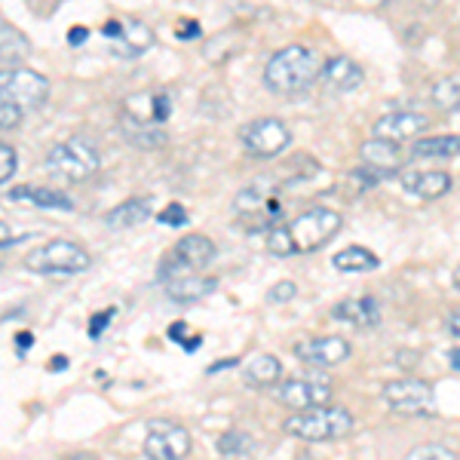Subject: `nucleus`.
Segmentation results:
<instances>
[{"instance_id":"nucleus-4","label":"nucleus","mask_w":460,"mask_h":460,"mask_svg":"<svg viewBox=\"0 0 460 460\" xmlns=\"http://www.w3.org/2000/svg\"><path fill=\"white\" fill-rule=\"evenodd\" d=\"M234 209L252 230H273L283 218V197H279L277 184L258 178L255 184L236 194Z\"/></svg>"},{"instance_id":"nucleus-31","label":"nucleus","mask_w":460,"mask_h":460,"mask_svg":"<svg viewBox=\"0 0 460 460\" xmlns=\"http://www.w3.org/2000/svg\"><path fill=\"white\" fill-rule=\"evenodd\" d=\"M402 460H457V455L451 448H445V445H418V448H411Z\"/></svg>"},{"instance_id":"nucleus-20","label":"nucleus","mask_w":460,"mask_h":460,"mask_svg":"<svg viewBox=\"0 0 460 460\" xmlns=\"http://www.w3.org/2000/svg\"><path fill=\"white\" fill-rule=\"evenodd\" d=\"M323 80L332 93H353V89L362 86L366 74H362L359 65L347 56H332L329 62L323 65Z\"/></svg>"},{"instance_id":"nucleus-36","label":"nucleus","mask_w":460,"mask_h":460,"mask_svg":"<svg viewBox=\"0 0 460 460\" xmlns=\"http://www.w3.org/2000/svg\"><path fill=\"white\" fill-rule=\"evenodd\" d=\"M117 316V310L111 307V310H102V314H95L93 319H89V338H102V332L108 329V323Z\"/></svg>"},{"instance_id":"nucleus-9","label":"nucleus","mask_w":460,"mask_h":460,"mask_svg":"<svg viewBox=\"0 0 460 460\" xmlns=\"http://www.w3.org/2000/svg\"><path fill=\"white\" fill-rule=\"evenodd\" d=\"M240 145L249 157L255 160H273L292 145V132L283 120L277 117H261V120H252L240 129Z\"/></svg>"},{"instance_id":"nucleus-34","label":"nucleus","mask_w":460,"mask_h":460,"mask_svg":"<svg viewBox=\"0 0 460 460\" xmlns=\"http://www.w3.org/2000/svg\"><path fill=\"white\" fill-rule=\"evenodd\" d=\"M157 218L163 221L166 227H184L190 221V215H188V209H184L181 203H169L166 209H163Z\"/></svg>"},{"instance_id":"nucleus-18","label":"nucleus","mask_w":460,"mask_h":460,"mask_svg":"<svg viewBox=\"0 0 460 460\" xmlns=\"http://www.w3.org/2000/svg\"><path fill=\"white\" fill-rule=\"evenodd\" d=\"M215 288H218V277H199V273L178 277V279H163V292L175 304H197V301L209 298Z\"/></svg>"},{"instance_id":"nucleus-3","label":"nucleus","mask_w":460,"mask_h":460,"mask_svg":"<svg viewBox=\"0 0 460 460\" xmlns=\"http://www.w3.org/2000/svg\"><path fill=\"white\" fill-rule=\"evenodd\" d=\"M341 225H344L341 212L329 209V206H314V209L301 212L292 225H286L292 252L295 255H307V252L323 249L325 243H332L338 236Z\"/></svg>"},{"instance_id":"nucleus-7","label":"nucleus","mask_w":460,"mask_h":460,"mask_svg":"<svg viewBox=\"0 0 460 460\" xmlns=\"http://www.w3.org/2000/svg\"><path fill=\"white\" fill-rule=\"evenodd\" d=\"M93 264V255L71 240H53L47 246L34 249L25 258V267L34 273H47V277H58V273H84Z\"/></svg>"},{"instance_id":"nucleus-22","label":"nucleus","mask_w":460,"mask_h":460,"mask_svg":"<svg viewBox=\"0 0 460 460\" xmlns=\"http://www.w3.org/2000/svg\"><path fill=\"white\" fill-rule=\"evenodd\" d=\"M10 199H16V203L37 206V209H58V212H71L74 209V203H71L68 194H62V190H53V188H34V184H22V188H13Z\"/></svg>"},{"instance_id":"nucleus-13","label":"nucleus","mask_w":460,"mask_h":460,"mask_svg":"<svg viewBox=\"0 0 460 460\" xmlns=\"http://www.w3.org/2000/svg\"><path fill=\"white\" fill-rule=\"evenodd\" d=\"M105 37L120 58H138L154 47V31L138 19H111L105 25Z\"/></svg>"},{"instance_id":"nucleus-25","label":"nucleus","mask_w":460,"mask_h":460,"mask_svg":"<svg viewBox=\"0 0 460 460\" xmlns=\"http://www.w3.org/2000/svg\"><path fill=\"white\" fill-rule=\"evenodd\" d=\"M151 218V199H126L117 209H111L105 215V225L111 230H129L138 227L142 221Z\"/></svg>"},{"instance_id":"nucleus-30","label":"nucleus","mask_w":460,"mask_h":460,"mask_svg":"<svg viewBox=\"0 0 460 460\" xmlns=\"http://www.w3.org/2000/svg\"><path fill=\"white\" fill-rule=\"evenodd\" d=\"M433 102L442 111L460 108V84H457V80H439V84L433 86Z\"/></svg>"},{"instance_id":"nucleus-43","label":"nucleus","mask_w":460,"mask_h":460,"mask_svg":"<svg viewBox=\"0 0 460 460\" xmlns=\"http://www.w3.org/2000/svg\"><path fill=\"white\" fill-rule=\"evenodd\" d=\"M62 368H68V356H56V359L49 362V372H62Z\"/></svg>"},{"instance_id":"nucleus-23","label":"nucleus","mask_w":460,"mask_h":460,"mask_svg":"<svg viewBox=\"0 0 460 460\" xmlns=\"http://www.w3.org/2000/svg\"><path fill=\"white\" fill-rule=\"evenodd\" d=\"M279 377H283V362L270 353L252 356L246 362V368H243V381H246L249 387H273Z\"/></svg>"},{"instance_id":"nucleus-29","label":"nucleus","mask_w":460,"mask_h":460,"mask_svg":"<svg viewBox=\"0 0 460 460\" xmlns=\"http://www.w3.org/2000/svg\"><path fill=\"white\" fill-rule=\"evenodd\" d=\"M252 448H255V445H252L249 436L236 433V429H230V433H225L218 439V451L225 457H246V455H252Z\"/></svg>"},{"instance_id":"nucleus-16","label":"nucleus","mask_w":460,"mask_h":460,"mask_svg":"<svg viewBox=\"0 0 460 460\" xmlns=\"http://www.w3.org/2000/svg\"><path fill=\"white\" fill-rule=\"evenodd\" d=\"M429 120L424 114H414V111H393V114H384L381 120L375 123V138H384V142H411L420 132H427Z\"/></svg>"},{"instance_id":"nucleus-32","label":"nucleus","mask_w":460,"mask_h":460,"mask_svg":"<svg viewBox=\"0 0 460 460\" xmlns=\"http://www.w3.org/2000/svg\"><path fill=\"white\" fill-rule=\"evenodd\" d=\"M298 295V286L292 283V279H279V283H273L267 288V304H288Z\"/></svg>"},{"instance_id":"nucleus-5","label":"nucleus","mask_w":460,"mask_h":460,"mask_svg":"<svg viewBox=\"0 0 460 460\" xmlns=\"http://www.w3.org/2000/svg\"><path fill=\"white\" fill-rule=\"evenodd\" d=\"M102 154L89 138L74 136L68 142H58L53 151L47 154V169L58 178H68V181H86L99 172Z\"/></svg>"},{"instance_id":"nucleus-19","label":"nucleus","mask_w":460,"mask_h":460,"mask_svg":"<svg viewBox=\"0 0 460 460\" xmlns=\"http://www.w3.org/2000/svg\"><path fill=\"white\" fill-rule=\"evenodd\" d=\"M402 188L420 199H436L451 190V175L439 169H408L402 172Z\"/></svg>"},{"instance_id":"nucleus-46","label":"nucleus","mask_w":460,"mask_h":460,"mask_svg":"<svg viewBox=\"0 0 460 460\" xmlns=\"http://www.w3.org/2000/svg\"><path fill=\"white\" fill-rule=\"evenodd\" d=\"M197 347H199V338H188V341H184V350H197Z\"/></svg>"},{"instance_id":"nucleus-33","label":"nucleus","mask_w":460,"mask_h":460,"mask_svg":"<svg viewBox=\"0 0 460 460\" xmlns=\"http://www.w3.org/2000/svg\"><path fill=\"white\" fill-rule=\"evenodd\" d=\"M16 163H19L16 147L6 145V142H0V184L10 181L13 172H16Z\"/></svg>"},{"instance_id":"nucleus-47","label":"nucleus","mask_w":460,"mask_h":460,"mask_svg":"<svg viewBox=\"0 0 460 460\" xmlns=\"http://www.w3.org/2000/svg\"><path fill=\"white\" fill-rule=\"evenodd\" d=\"M451 279H455V288H457V292H460V267H457V270H455V277H451Z\"/></svg>"},{"instance_id":"nucleus-12","label":"nucleus","mask_w":460,"mask_h":460,"mask_svg":"<svg viewBox=\"0 0 460 460\" xmlns=\"http://www.w3.org/2000/svg\"><path fill=\"white\" fill-rule=\"evenodd\" d=\"M194 448V439L181 424L172 420H154L145 436V455L147 460H184Z\"/></svg>"},{"instance_id":"nucleus-42","label":"nucleus","mask_w":460,"mask_h":460,"mask_svg":"<svg viewBox=\"0 0 460 460\" xmlns=\"http://www.w3.org/2000/svg\"><path fill=\"white\" fill-rule=\"evenodd\" d=\"M184 332H188V325H184V323H172V329H169V338H172V341H184Z\"/></svg>"},{"instance_id":"nucleus-28","label":"nucleus","mask_w":460,"mask_h":460,"mask_svg":"<svg viewBox=\"0 0 460 460\" xmlns=\"http://www.w3.org/2000/svg\"><path fill=\"white\" fill-rule=\"evenodd\" d=\"M120 129H123V138L136 147H160L166 142V132L160 126H145V123H136L129 117H120Z\"/></svg>"},{"instance_id":"nucleus-14","label":"nucleus","mask_w":460,"mask_h":460,"mask_svg":"<svg viewBox=\"0 0 460 460\" xmlns=\"http://www.w3.org/2000/svg\"><path fill=\"white\" fill-rule=\"evenodd\" d=\"M120 117H129L145 126H163L172 117V99L163 89H145V93H132L123 99Z\"/></svg>"},{"instance_id":"nucleus-39","label":"nucleus","mask_w":460,"mask_h":460,"mask_svg":"<svg viewBox=\"0 0 460 460\" xmlns=\"http://www.w3.org/2000/svg\"><path fill=\"white\" fill-rule=\"evenodd\" d=\"M86 37H89V28L74 25L71 31H68V43H71V47H80V43H86Z\"/></svg>"},{"instance_id":"nucleus-35","label":"nucleus","mask_w":460,"mask_h":460,"mask_svg":"<svg viewBox=\"0 0 460 460\" xmlns=\"http://www.w3.org/2000/svg\"><path fill=\"white\" fill-rule=\"evenodd\" d=\"M22 114H25L22 108H16L6 99H0V129H16V126L22 123Z\"/></svg>"},{"instance_id":"nucleus-24","label":"nucleus","mask_w":460,"mask_h":460,"mask_svg":"<svg viewBox=\"0 0 460 460\" xmlns=\"http://www.w3.org/2000/svg\"><path fill=\"white\" fill-rule=\"evenodd\" d=\"M460 157L457 136H429L411 142V160H455Z\"/></svg>"},{"instance_id":"nucleus-37","label":"nucleus","mask_w":460,"mask_h":460,"mask_svg":"<svg viewBox=\"0 0 460 460\" xmlns=\"http://www.w3.org/2000/svg\"><path fill=\"white\" fill-rule=\"evenodd\" d=\"M25 240V234H19V230H13L6 221H0V246H13V243Z\"/></svg>"},{"instance_id":"nucleus-40","label":"nucleus","mask_w":460,"mask_h":460,"mask_svg":"<svg viewBox=\"0 0 460 460\" xmlns=\"http://www.w3.org/2000/svg\"><path fill=\"white\" fill-rule=\"evenodd\" d=\"M445 325H448V335L460 341V307H457V310H451V314H448V323H445Z\"/></svg>"},{"instance_id":"nucleus-17","label":"nucleus","mask_w":460,"mask_h":460,"mask_svg":"<svg viewBox=\"0 0 460 460\" xmlns=\"http://www.w3.org/2000/svg\"><path fill=\"white\" fill-rule=\"evenodd\" d=\"M332 316L341 319V323H350L356 329H377L384 319L381 301L372 298V295H362V298H347L332 307Z\"/></svg>"},{"instance_id":"nucleus-10","label":"nucleus","mask_w":460,"mask_h":460,"mask_svg":"<svg viewBox=\"0 0 460 460\" xmlns=\"http://www.w3.org/2000/svg\"><path fill=\"white\" fill-rule=\"evenodd\" d=\"M49 95V80L31 68H4L0 71V99L13 102L22 111L43 108Z\"/></svg>"},{"instance_id":"nucleus-2","label":"nucleus","mask_w":460,"mask_h":460,"mask_svg":"<svg viewBox=\"0 0 460 460\" xmlns=\"http://www.w3.org/2000/svg\"><path fill=\"white\" fill-rule=\"evenodd\" d=\"M353 414L341 405H319L310 411H295L283 420V429L304 442H335L353 433Z\"/></svg>"},{"instance_id":"nucleus-15","label":"nucleus","mask_w":460,"mask_h":460,"mask_svg":"<svg viewBox=\"0 0 460 460\" xmlns=\"http://www.w3.org/2000/svg\"><path fill=\"white\" fill-rule=\"evenodd\" d=\"M295 356L307 366H316V368H329V366H338V362L350 359V341L347 338H338V335H329V338H304L295 344Z\"/></svg>"},{"instance_id":"nucleus-38","label":"nucleus","mask_w":460,"mask_h":460,"mask_svg":"<svg viewBox=\"0 0 460 460\" xmlns=\"http://www.w3.org/2000/svg\"><path fill=\"white\" fill-rule=\"evenodd\" d=\"M178 37H181V40H194V37H199V25L197 22H181V25H178Z\"/></svg>"},{"instance_id":"nucleus-27","label":"nucleus","mask_w":460,"mask_h":460,"mask_svg":"<svg viewBox=\"0 0 460 460\" xmlns=\"http://www.w3.org/2000/svg\"><path fill=\"white\" fill-rule=\"evenodd\" d=\"M335 270L341 273H368V270H377V255L372 249H362V246H347L341 249L335 258H332Z\"/></svg>"},{"instance_id":"nucleus-6","label":"nucleus","mask_w":460,"mask_h":460,"mask_svg":"<svg viewBox=\"0 0 460 460\" xmlns=\"http://www.w3.org/2000/svg\"><path fill=\"white\" fill-rule=\"evenodd\" d=\"M215 255H218V249H215V243L209 236H203V234L181 236V240L169 249V255L163 258L160 279H178V277H190V273L206 270V267L215 261Z\"/></svg>"},{"instance_id":"nucleus-41","label":"nucleus","mask_w":460,"mask_h":460,"mask_svg":"<svg viewBox=\"0 0 460 460\" xmlns=\"http://www.w3.org/2000/svg\"><path fill=\"white\" fill-rule=\"evenodd\" d=\"M31 344H34V335H28V332H22V335H16V347H19V353H25Z\"/></svg>"},{"instance_id":"nucleus-45","label":"nucleus","mask_w":460,"mask_h":460,"mask_svg":"<svg viewBox=\"0 0 460 460\" xmlns=\"http://www.w3.org/2000/svg\"><path fill=\"white\" fill-rule=\"evenodd\" d=\"M448 362L455 372H460V347H455V350H448Z\"/></svg>"},{"instance_id":"nucleus-11","label":"nucleus","mask_w":460,"mask_h":460,"mask_svg":"<svg viewBox=\"0 0 460 460\" xmlns=\"http://www.w3.org/2000/svg\"><path fill=\"white\" fill-rule=\"evenodd\" d=\"M332 381L325 375H304V377H286L277 384V402L292 408V411H310V408L332 402Z\"/></svg>"},{"instance_id":"nucleus-8","label":"nucleus","mask_w":460,"mask_h":460,"mask_svg":"<svg viewBox=\"0 0 460 460\" xmlns=\"http://www.w3.org/2000/svg\"><path fill=\"white\" fill-rule=\"evenodd\" d=\"M381 399L387 402L390 411L405 414V418H429L436 414V393L420 377H396L384 384Z\"/></svg>"},{"instance_id":"nucleus-21","label":"nucleus","mask_w":460,"mask_h":460,"mask_svg":"<svg viewBox=\"0 0 460 460\" xmlns=\"http://www.w3.org/2000/svg\"><path fill=\"white\" fill-rule=\"evenodd\" d=\"M359 157H362V166L368 169H377V172L390 175L402 166V154L393 142H384V138H368L366 145L359 147Z\"/></svg>"},{"instance_id":"nucleus-26","label":"nucleus","mask_w":460,"mask_h":460,"mask_svg":"<svg viewBox=\"0 0 460 460\" xmlns=\"http://www.w3.org/2000/svg\"><path fill=\"white\" fill-rule=\"evenodd\" d=\"M28 56H31V40H28L16 25L0 19V62L19 65L22 58H28Z\"/></svg>"},{"instance_id":"nucleus-44","label":"nucleus","mask_w":460,"mask_h":460,"mask_svg":"<svg viewBox=\"0 0 460 460\" xmlns=\"http://www.w3.org/2000/svg\"><path fill=\"white\" fill-rule=\"evenodd\" d=\"M230 366H236V359H225V362H215V366H209V375H215V372H225V368H230Z\"/></svg>"},{"instance_id":"nucleus-1","label":"nucleus","mask_w":460,"mask_h":460,"mask_svg":"<svg viewBox=\"0 0 460 460\" xmlns=\"http://www.w3.org/2000/svg\"><path fill=\"white\" fill-rule=\"evenodd\" d=\"M323 74L319 56L307 47H283L264 65V86L277 95H301L316 84Z\"/></svg>"}]
</instances>
